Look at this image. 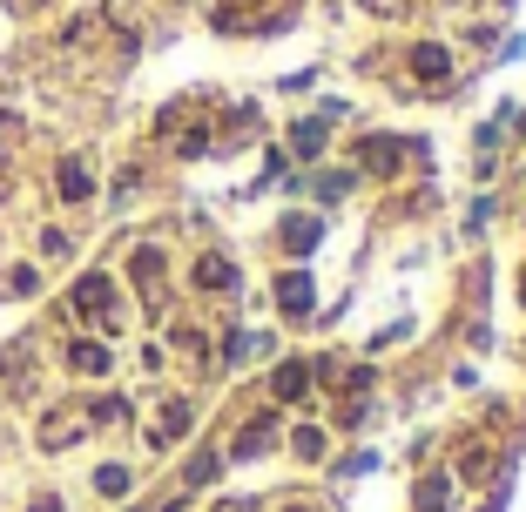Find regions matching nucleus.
<instances>
[{"label":"nucleus","instance_id":"1","mask_svg":"<svg viewBox=\"0 0 526 512\" xmlns=\"http://www.w3.org/2000/svg\"><path fill=\"white\" fill-rule=\"evenodd\" d=\"M412 75H418V81H446V75H452V54H446L439 41H418V47H412Z\"/></svg>","mask_w":526,"mask_h":512},{"label":"nucleus","instance_id":"2","mask_svg":"<svg viewBox=\"0 0 526 512\" xmlns=\"http://www.w3.org/2000/svg\"><path fill=\"white\" fill-rule=\"evenodd\" d=\"M270 392H277V398H304L310 392V364L304 358H284L277 377H270Z\"/></svg>","mask_w":526,"mask_h":512},{"label":"nucleus","instance_id":"3","mask_svg":"<svg viewBox=\"0 0 526 512\" xmlns=\"http://www.w3.org/2000/svg\"><path fill=\"white\" fill-rule=\"evenodd\" d=\"M277 303H284L291 317H304V310H310V277H304V270H284V277H277Z\"/></svg>","mask_w":526,"mask_h":512},{"label":"nucleus","instance_id":"4","mask_svg":"<svg viewBox=\"0 0 526 512\" xmlns=\"http://www.w3.org/2000/svg\"><path fill=\"white\" fill-rule=\"evenodd\" d=\"M486 472H493V445H480V438L459 445V485H480Z\"/></svg>","mask_w":526,"mask_h":512},{"label":"nucleus","instance_id":"5","mask_svg":"<svg viewBox=\"0 0 526 512\" xmlns=\"http://www.w3.org/2000/svg\"><path fill=\"white\" fill-rule=\"evenodd\" d=\"M75 303H81V310H115V284H109V277H81Z\"/></svg>","mask_w":526,"mask_h":512},{"label":"nucleus","instance_id":"6","mask_svg":"<svg viewBox=\"0 0 526 512\" xmlns=\"http://www.w3.org/2000/svg\"><path fill=\"white\" fill-rule=\"evenodd\" d=\"M196 284H202V290H230V284H236V270L223 263V256H202V263H196Z\"/></svg>","mask_w":526,"mask_h":512},{"label":"nucleus","instance_id":"7","mask_svg":"<svg viewBox=\"0 0 526 512\" xmlns=\"http://www.w3.org/2000/svg\"><path fill=\"white\" fill-rule=\"evenodd\" d=\"M270 425L277 418H250V432H236V458H257L263 445H270Z\"/></svg>","mask_w":526,"mask_h":512},{"label":"nucleus","instance_id":"8","mask_svg":"<svg viewBox=\"0 0 526 512\" xmlns=\"http://www.w3.org/2000/svg\"><path fill=\"white\" fill-rule=\"evenodd\" d=\"M183 432H189V405H169V411H162V425H155L149 438H155V445H176Z\"/></svg>","mask_w":526,"mask_h":512},{"label":"nucleus","instance_id":"9","mask_svg":"<svg viewBox=\"0 0 526 512\" xmlns=\"http://www.w3.org/2000/svg\"><path fill=\"white\" fill-rule=\"evenodd\" d=\"M88 189H95V176L81 162H62V196L68 202H88Z\"/></svg>","mask_w":526,"mask_h":512},{"label":"nucleus","instance_id":"10","mask_svg":"<svg viewBox=\"0 0 526 512\" xmlns=\"http://www.w3.org/2000/svg\"><path fill=\"white\" fill-rule=\"evenodd\" d=\"M68 364L88 371V377H102V371H109V351H102V344H75V351H68Z\"/></svg>","mask_w":526,"mask_h":512},{"label":"nucleus","instance_id":"11","mask_svg":"<svg viewBox=\"0 0 526 512\" xmlns=\"http://www.w3.org/2000/svg\"><path fill=\"white\" fill-rule=\"evenodd\" d=\"M128 485H136V479H128V466H102V472H95V492H102V499H122Z\"/></svg>","mask_w":526,"mask_h":512},{"label":"nucleus","instance_id":"12","mask_svg":"<svg viewBox=\"0 0 526 512\" xmlns=\"http://www.w3.org/2000/svg\"><path fill=\"white\" fill-rule=\"evenodd\" d=\"M284 243H291V250H310V243H317V216H291V223H284Z\"/></svg>","mask_w":526,"mask_h":512},{"label":"nucleus","instance_id":"13","mask_svg":"<svg viewBox=\"0 0 526 512\" xmlns=\"http://www.w3.org/2000/svg\"><path fill=\"white\" fill-rule=\"evenodd\" d=\"M358 155H365V169H391V162H399V142L372 136V142H365V149H358Z\"/></svg>","mask_w":526,"mask_h":512},{"label":"nucleus","instance_id":"14","mask_svg":"<svg viewBox=\"0 0 526 512\" xmlns=\"http://www.w3.org/2000/svg\"><path fill=\"white\" fill-rule=\"evenodd\" d=\"M446 499H452L446 479H425V485H418V512H446Z\"/></svg>","mask_w":526,"mask_h":512},{"label":"nucleus","instance_id":"15","mask_svg":"<svg viewBox=\"0 0 526 512\" xmlns=\"http://www.w3.org/2000/svg\"><path fill=\"white\" fill-rule=\"evenodd\" d=\"M297 458H325V432H317V425L297 432Z\"/></svg>","mask_w":526,"mask_h":512},{"label":"nucleus","instance_id":"16","mask_svg":"<svg viewBox=\"0 0 526 512\" xmlns=\"http://www.w3.org/2000/svg\"><path fill=\"white\" fill-rule=\"evenodd\" d=\"M291 142H297V149H304V155H310V149H317V142H325V121H304V128H297V136H291Z\"/></svg>","mask_w":526,"mask_h":512},{"label":"nucleus","instance_id":"17","mask_svg":"<svg viewBox=\"0 0 526 512\" xmlns=\"http://www.w3.org/2000/svg\"><path fill=\"white\" fill-rule=\"evenodd\" d=\"M284 512H317V506H284Z\"/></svg>","mask_w":526,"mask_h":512}]
</instances>
